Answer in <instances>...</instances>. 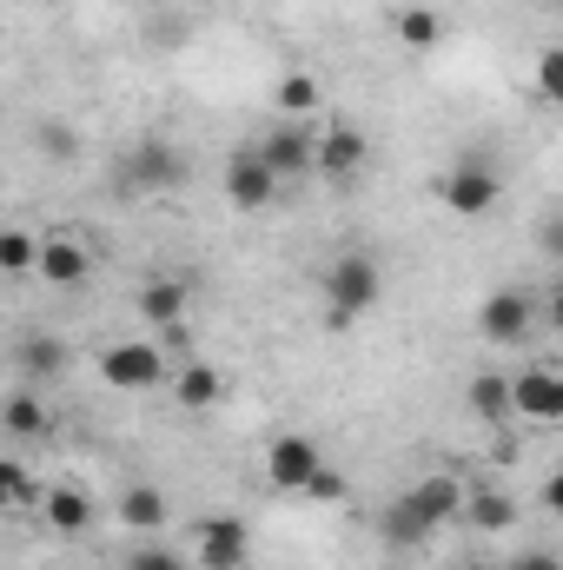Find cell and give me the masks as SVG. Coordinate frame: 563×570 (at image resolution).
Instances as JSON below:
<instances>
[{"label":"cell","instance_id":"obj_1","mask_svg":"<svg viewBox=\"0 0 563 570\" xmlns=\"http://www.w3.org/2000/svg\"><path fill=\"white\" fill-rule=\"evenodd\" d=\"M378 292H385V273H378L372 253H345V259H332V266L318 273V298H325V325H332V332L358 325V318L378 305Z\"/></svg>","mask_w":563,"mask_h":570},{"label":"cell","instance_id":"obj_2","mask_svg":"<svg viewBox=\"0 0 563 570\" xmlns=\"http://www.w3.org/2000/svg\"><path fill=\"white\" fill-rule=\"evenodd\" d=\"M100 379L113 392H152V385H166V345L159 338H120V345H107L100 352Z\"/></svg>","mask_w":563,"mask_h":570},{"label":"cell","instance_id":"obj_3","mask_svg":"<svg viewBox=\"0 0 563 570\" xmlns=\"http://www.w3.org/2000/svg\"><path fill=\"white\" fill-rule=\"evenodd\" d=\"M537 298L524 292V285H504V292H491L484 305H477V338L484 345H524L531 338V325H537Z\"/></svg>","mask_w":563,"mask_h":570},{"label":"cell","instance_id":"obj_4","mask_svg":"<svg viewBox=\"0 0 563 570\" xmlns=\"http://www.w3.org/2000/svg\"><path fill=\"white\" fill-rule=\"evenodd\" d=\"M437 199H444L457 219H484V213H497V199H504V179H497L491 166L464 159V166H451V173L437 179Z\"/></svg>","mask_w":563,"mask_h":570},{"label":"cell","instance_id":"obj_5","mask_svg":"<svg viewBox=\"0 0 563 570\" xmlns=\"http://www.w3.org/2000/svg\"><path fill=\"white\" fill-rule=\"evenodd\" d=\"M279 186H285V179L266 166V153H259V146H239V153L226 159V199H233L239 213H266Z\"/></svg>","mask_w":563,"mask_h":570},{"label":"cell","instance_id":"obj_6","mask_svg":"<svg viewBox=\"0 0 563 570\" xmlns=\"http://www.w3.org/2000/svg\"><path fill=\"white\" fill-rule=\"evenodd\" d=\"M365 166H372V140H365L358 127H345V120L318 127V179H332V186H352Z\"/></svg>","mask_w":563,"mask_h":570},{"label":"cell","instance_id":"obj_7","mask_svg":"<svg viewBox=\"0 0 563 570\" xmlns=\"http://www.w3.org/2000/svg\"><path fill=\"white\" fill-rule=\"evenodd\" d=\"M318 471H325V458H318V444L305 431H285V438L266 444V484L273 491H305Z\"/></svg>","mask_w":563,"mask_h":570},{"label":"cell","instance_id":"obj_8","mask_svg":"<svg viewBox=\"0 0 563 570\" xmlns=\"http://www.w3.org/2000/svg\"><path fill=\"white\" fill-rule=\"evenodd\" d=\"M259 153H266V166H273L279 179H305V173H318V127L285 120V127H273V134L259 140Z\"/></svg>","mask_w":563,"mask_h":570},{"label":"cell","instance_id":"obj_9","mask_svg":"<svg viewBox=\"0 0 563 570\" xmlns=\"http://www.w3.org/2000/svg\"><path fill=\"white\" fill-rule=\"evenodd\" d=\"M511 399H517V419L531 425H563V372L551 365H531L511 379Z\"/></svg>","mask_w":563,"mask_h":570},{"label":"cell","instance_id":"obj_10","mask_svg":"<svg viewBox=\"0 0 563 570\" xmlns=\"http://www.w3.org/2000/svg\"><path fill=\"white\" fill-rule=\"evenodd\" d=\"M127 186H146V193H172L186 186V153L172 140H140L134 159H127Z\"/></svg>","mask_w":563,"mask_h":570},{"label":"cell","instance_id":"obj_11","mask_svg":"<svg viewBox=\"0 0 563 570\" xmlns=\"http://www.w3.org/2000/svg\"><path fill=\"white\" fill-rule=\"evenodd\" d=\"M246 558H253L246 518H206L199 524V564L206 570H246Z\"/></svg>","mask_w":563,"mask_h":570},{"label":"cell","instance_id":"obj_12","mask_svg":"<svg viewBox=\"0 0 563 570\" xmlns=\"http://www.w3.org/2000/svg\"><path fill=\"white\" fill-rule=\"evenodd\" d=\"M405 498H412V511H418V518H431V524L444 531L451 518H464V498H471V491H464L451 471H431V478H418Z\"/></svg>","mask_w":563,"mask_h":570},{"label":"cell","instance_id":"obj_13","mask_svg":"<svg viewBox=\"0 0 563 570\" xmlns=\"http://www.w3.org/2000/svg\"><path fill=\"white\" fill-rule=\"evenodd\" d=\"M378 538H385L392 551H424V544L437 538V524H431V518H418V511H412V498L398 491V498L385 504V518H378Z\"/></svg>","mask_w":563,"mask_h":570},{"label":"cell","instance_id":"obj_14","mask_svg":"<svg viewBox=\"0 0 563 570\" xmlns=\"http://www.w3.org/2000/svg\"><path fill=\"white\" fill-rule=\"evenodd\" d=\"M464 524H471L477 538H504V531L517 524V504H511L497 484H477V491L464 498Z\"/></svg>","mask_w":563,"mask_h":570},{"label":"cell","instance_id":"obj_15","mask_svg":"<svg viewBox=\"0 0 563 570\" xmlns=\"http://www.w3.org/2000/svg\"><path fill=\"white\" fill-rule=\"evenodd\" d=\"M40 511H47V524H53L60 538H80V531L93 524V504H87L80 484H53V491H40Z\"/></svg>","mask_w":563,"mask_h":570},{"label":"cell","instance_id":"obj_16","mask_svg":"<svg viewBox=\"0 0 563 570\" xmlns=\"http://www.w3.org/2000/svg\"><path fill=\"white\" fill-rule=\"evenodd\" d=\"M87 273H93V259H87L73 239H47V246H40V279L47 285L73 292V285H87Z\"/></svg>","mask_w":563,"mask_h":570},{"label":"cell","instance_id":"obj_17","mask_svg":"<svg viewBox=\"0 0 563 570\" xmlns=\"http://www.w3.org/2000/svg\"><path fill=\"white\" fill-rule=\"evenodd\" d=\"M140 318L146 325H159V332L186 325V285L179 279H146L140 285Z\"/></svg>","mask_w":563,"mask_h":570},{"label":"cell","instance_id":"obj_18","mask_svg":"<svg viewBox=\"0 0 563 570\" xmlns=\"http://www.w3.org/2000/svg\"><path fill=\"white\" fill-rule=\"evenodd\" d=\"M120 524H127V531H146V538H159V531H166V498H159L152 484L120 491Z\"/></svg>","mask_w":563,"mask_h":570},{"label":"cell","instance_id":"obj_19","mask_svg":"<svg viewBox=\"0 0 563 570\" xmlns=\"http://www.w3.org/2000/svg\"><path fill=\"white\" fill-rule=\"evenodd\" d=\"M172 399H179L186 412H206V405H219V399H226V379H219L213 365H186V372L172 379Z\"/></svg>","mask_w":563,"mask_h":570},{"label":"cell","instance_id":"obj_20","mask_svg":"<svg viewBox=\"0 0 563 570\" xmlns=\"http://www.w3.org/2000/svg\"><path fill=\"white\" fill-rule=\"evenodd\" d=\"M471 412H477V419H491V425H497V419H511V412H517L511 379H504V372H477V379H471Z\"/></svg>","mask_w":563,"mask_h":570},{"label":"cell","instance_id":"obj_21","mask_svg":"<svg viewBox=\"0 0 563 570\" xmlns=\"http://www.w3.org/2000/svg\"><path fill=\"white\" fill-rule=\"evenodd\" d=\"M398 40L418 47V53H431V47L444 40V13H431V7H405V13H398Z\"/></svg>","mask_w":563,"mask_h":570},{"label":"cell","instance_id":"obj_22","mask_svg":"<svg viewBox=\"0 0 563 570\" xmlns=\"http://www.w3.org/2000/svg\"><path fill=\"white\" fill-rule=\"evenodd\" d=\"M279 114L285 120H312L318 114V80L312 73H285L279 80Z\"/></svg>","mask_w":563,"mask_h":570},{"label":"cell","instance_id":"obj_23","mask_svg":"<svg viewBox=\"0 0 563 570\" xmlns=\"http://www.w3.org/2000/svg\"><path fill=\"white\" fill-rule=\"evenodd\" d=\"M20 365H27V379H60L67 372V345L60 338H27L20 345Z\"/></svg>","mask_w":563,"mask_h":570},{"label":"cell","instance_id":"obj_24","mask_svg":"<svg viewBox=\"0 0 563 570\" xmlns=\"http://www.w3.org/2000/svg\"><path fill=\"white\" fill-rule=\"evenodd\" d=\"M0 273H40V246L27 239V233H0Z\"/></svg>","mask_w":563,"mask_h":570},{"label":"cell","instance_id":"obj_25","mask_svg":"<svg viewBox=\"0 0 563 570\" xmlns=\"http://www.w3.org/2000/svg\"><path fill=\"white\" fill-rule=\"evenodd\" d=\"M40 425H47L40 399H33V392H13V399H7V431H13V438H33Z\"/></svg>","mask_w":563,"mask_h":570},{"label":"cell","instance_id":"obj_26","mask_svg":"<svg viewBox=\"0 0 563 570\" xmlns=\"http://www.w3.org/2000/svg\"><path fill=\"white\" fill-rule=\"evenodd\" d=\"M537 94L563 107V47H544V53H537Z\"/></svg>","mask_w":563,"mask_h":570},{"label":"cell","instance_id":"obj_27","mask_svg":"<svg viewBox=\"0 0 563 570\" xmlns=\"http://www.w3.org/2000/svg\"><path fill=\"white\" fill-rule=\"evenodd\" d=\"M0 491H7V504H27V498H33V478H27V464H20V458H7V464H0Z\"/></svg>","mask_w":563,"mask_h":570},{"label":"cell","instance_id":"obj_28","mask_svg":"<svg viewBox=\"0 0 563 570\" xmlns=\"http://www.w3.org/2000/svg\"><path fill=\"white\" fill-rule=\"evenodd\" d=\"M127 570H186V558H179V551H166V544H146V551L127 558Z\"/></svg>","mask_w":563,"mask_h":570},{"label":"cell","instance_id":"obj_29","mask_svg":"<svg viewBox=\"0 0 563 570\" xmlns=\"http://www.w3.org/2000/svg\"><path fill=\"white\" fill-rule=\"evenodd\" d=\"M305 498H318V504H338V498H345V478H338V471L325 464V471H318V478L305 484Z\"/></svg>","mask_w":563,"mask_h":570},{"label":"cell","instance_id":"obj_30","mask_svg":"<svg viewBox=\"0 0 563 570\" xmlns=\"http://www.w3.org/2000/svg\"><path fill=\"white\" fill-rule=\"evenodd\" d=\"M73 134H67V127H40V153H53V159H73Z\"/></svg>","mask_w":563,"mask_h":570},{"label":"cell","instance_id":"obj_31","mask_svg":"<svg viewBox=\"0 0 563 570\" xmlns=\"http://www.w3.org/2000/svg\"><path fill=\"white\" fill-rule=\"evenodd\" d=\"M504 570H563V558H557V551H517Z\"/></svg>","mask_w":563,"mask_h":570},{"label":"cell","instance_id":"obj_32","mask_svg":"<svg viewBox=\"0 0 563 570\" xmlns=\"http://www.w3.org/2000/svg\"><path fill=\"white\" fill-rule=\"evenodd\" d=\"M544 253L563 259V213H551V226H544Z\"/></svg>","mask_w":563,"mask_h":570},{"label":"cell","instance_id":"obj_33","mask_svg":"<svg viewBox=\"0 0 563 570\" xmlns=\"http://www.w3.org/2000/svg\"><path fill=\"white\" fill-rule=\"evenodd\" d=\"M544 511L563 518V471H557V478H544Z\"/></svg>","mask_w":563,"mask_h":570},{"label":"cell","instance_id":"obj_34","mask_svg":"<svg viewBox=\"0 0 563 570\" xmlns=\"http://www.w3.org/2000/svg\"><path fill=\"white\" fill-rule=\"evenodd\" d=\"M544 318H551V325H557V332H563V279L551 285V305H544Z\"/></svg>","mask_w":563,"mask_h":570},{"label":"cell","instance_id":"obj_35","mask_svg":"<svg viewBox=\"0 0 563 570\" xmlns=\"http://www.w3.org/2000/svg\"><path fill=\"white\" fill-rule=\"evenodd\" d=\"M464 570H491V564H484V558H471V564H464Z\"/></svg>","mask_w":563,"mask_h":570},{"label":"cell","instance_id":"obj_36","mask_svg":"<svg viewBox=\"0 0 563 570\" xmlns=\"http://www.w3.org/2000/svg\"><path fill=\"white\" fill-rule=\"evenodd\" d=\"M544 7H563V0H544Z\"/></svg>","mask_w":563,"mask_h":570}]
</instances>
